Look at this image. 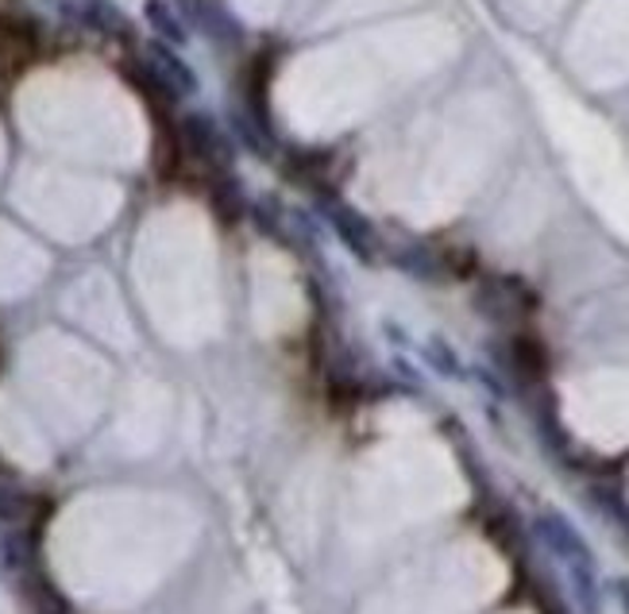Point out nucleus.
I'll return each instance as SVG.
<instances>
[{
	"label": "nucleus",
	"instance_id": "nucleus-1",
	"mask_svg": "<svg viewBox=\"0 0 629 614\" xmlns=\"http://www.w3.org/2000/svg\"><path fill=\"white\" fill-rule=\"evenodd\" d=\"M182 140H185V148L201 159V163L221 167V171H229V167H232L236 143H232V135L224 132V128L216 124L209 112H201V109L185 112V117H182Z\"/></svg>",
	"mask_w": 629,
	"mask_h": 614
},
{
	"label": "nucleus",
	"instance_id": "nucleus-2",
	"mask_svg": "<svg viewBox=\"0 0 629 614\" xmlns=\"http://www.w3.org/2000/svg\"><path fill=\"white\" fill-rule=\"evenodd\" d=\"M143 70L163 85V93H171V97L197 93V74H193V67L174 51L171 43H163V39H151L148 43V67Z\"/></svg>",
	"mask_w": 629,
	"mask_h": 614
},
{
	"label": "nucleus",
	"instance_id": "nucleus-3",
	"mask_svg": "<svg viewBox=\"0 0 629 614\" xmlns=\"http://www.w3.org/2000/svg\"><path fill=\"white\" fill-rule=\"evenodd\" d=\"M537 530H540V537L552 545V553L568 561V568H595L591 548L584 545V537H579V533L560 519V514H545V519L537 522Z\"/></svg>",
	"mask_w": 629,
	"mask_h": 614
},
{
	"label": "nucleus",
	"instance_id": "nucleus-4",
	"mask_svg": "<svg viewBox=\"0 0 629 614\" xmlns=\"http://www.w3.org/2000/svg\"><path fill=\"white\" fill-rule=\"evenodd\" d=\"M67 12H74L85 28L101 31V36H124L128 31V16L112 0H67Z\"/></svg>",
	"mask_w": 629,
	"mask_h": 614
},
{
	"label": "nucleus",
	"instance_id": "nucleus-5",
	"mask_svg": "<svg viewBox=\"0 0 629 614\" xmlns=\"http://www.w3.org/2000/svg\"><path fill=\"white\" fill-rule=\"evenodd\" d=\"M328 221H333L336 236H341L352 252H359L363 260L375 255V229H371L359 213H352V209H344V205H328Z\"/></svg>",
	"mask_w": 629,
	"mask_h": 614
},
{
	"label": "nucleus",
	"instance_id": "nucleus-6",
	"mask_svg": "<svg viewBox=\"0 0 629 614\" xmlns=\"http://www.w3.org/2000/svg\"><path fill=\"white\" fill-rule=\"evenodd\" d=\"M143 16H148L155 39H163V43H171V47H185V43H190V31H185V23L179 20V12H174L166 0H148V4H143Z\"/></svg>",
	"mask_w": 629,
	"mask_h": 614
},
{
	"label": "nucleus",
	"instance_id": "nucleus-7",
	"mask_svg": "<svg viewBox=\"0 0 629 614\" xmlns=\"http://www.w3.org/2000/svg\"><path fill=\"white\" fill-rule=\"evenodd\" d=\"M232 132H236V140L244 143L247 151H255V155H271L267 132H260V124H255L244 109H232Z\"/></svg>",
	"mask_w": 629,
	"mask_h": 614
},
{
	"label": "nucleus",
	"instance_id": "nucleus-8",
	"mask_svg": "<svg viewBox=\"0 0 629 614\" xmlns=\"http://www.w3.org/2000/svg\"><path fill=\"white\" fill-rule=\"evenodd\" d=\"M31 603H35L39 614H74L70 603L62 600V595L54 592V584H47V580H31Z\"/></svg>",
	"mask_w": 629,
	"mask_h": 614
},
{
	"label": "nucleus",
	"instance_id": "nucleus-9",
	"mask_svg": "<svg viewBox=\"0 0 629 614\" xmlns=\"http://www.w3.org/2000/svg\"><path fill=\"white\" fill-rule=\"evenodd\" d=\"M23 514H28V495H23V491H12V487H0V522L16 526Z\"/></svg>",
	"mask_w": 629,
	"mask_h": 614
},
{
	"label": "nucleus",
	"instance_id": "nucleus-10",
	"mask_svg": "<svg viewBox=\"0 0 629 614\" xmlns=\"http://www.w3.org/2000/svg\"><path fill=\"white\" fill-rule=\"evenodd\" d=\"M618 592H622V600H626V607H629V580H622V584H618Z\"/></svg>",
	"mask_w": 629,
	"mask_h": 614
}]
</instances>
